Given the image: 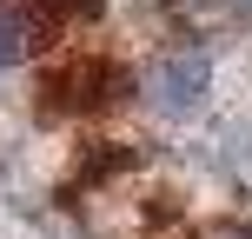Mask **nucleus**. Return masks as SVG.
<instances>
[{"instance_id":"obj_1","label":"nucleus","mask_w":252,"mask_h":239,"mask_svg":"<svg viewBox=\"0 0 252 239\" xmlns=\"http://www.w3.org/2000/svg\"><path fill=\"white\" fill-rule=\"evenodd\" d=\"M33 40H40V7L33 0H0V80L33 53Z\"/></svg>"},{"instance_id":"obj_2","label":"nucleus","mask_w":252,"mask_h":239,"mask_svg":"<svg viewBox=\"0 0 252 239\" xmlns=\"http://www.w3.org/2000/svg\"><path fill=\"white\" fill-rule=\"evenodd\" d=\"M206 239H252V226H219V233H206Z\"/></svg>"}]
</instances>
